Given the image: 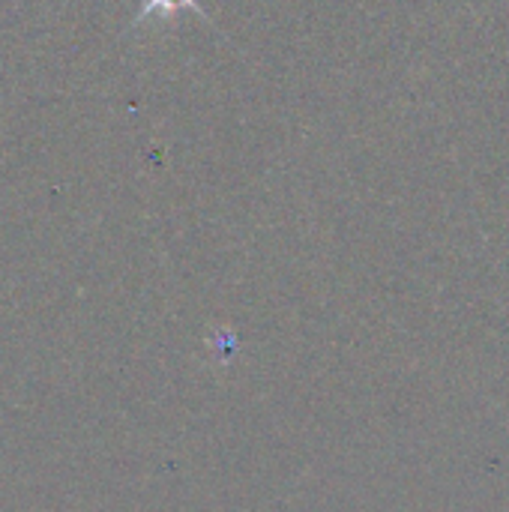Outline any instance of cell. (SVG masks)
I'll return each instance as SVG.
<instances>
[{
    "mask_svg": "<svg viewBox=\"0 0 509 512\" xmlns=\"http://www.w3.org/2000/svg\"><path fill=\"white\" fill-rule=\"evenodd\" d=\"M177 9H192V12L204 15V12H201V6H198V0H144V3H141V9H138V15H135V24H141V21H144L147 15H153V12L174 15Z\"/></svg>",
    "mask_w": 509,
    "mask_h": 512,
    "instance_id": "obj_1",
    "label": "cell"
},
{
    "mask_svg": "<svg viewBox=\"0 0 509 512\" xmlns=\"http://www.w3.org/2000/svg\"><path fill=\"white\" fill-rule=\"evenodd\" d=\"M237 336L231 333V330H216L213 333V339H210V354H213V360L219 363V366H225L234 354H237Z\"/></svg>",
    "mask_w": 509,
    "mask_h": 512,
    "instance_id": "obj_2",
    "label": "cell"
}]
</instances>
